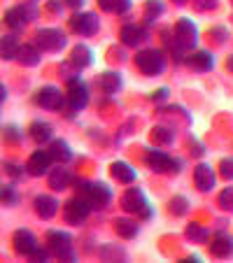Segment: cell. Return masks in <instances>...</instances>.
<instances>
[{"mask_svg": "<svg viewBox=\"0 0 233 263\" xmlns=\"http://www.w3.org/2000/svg\"><path fill=\"white\" fill-rule=\"evenodd\" d=\"M135 68L147 77H156L166 70V54L159 49H142L135 54Z\"/></svg>", "mask_w": 233, "mask_h": 263, "instance_id": "obj_1", "label": "cell"}, {"mask_svg": "<svg viewBox=\"0 0 233 263\" xmlns=\"http://www.w3.org/2000/svg\"><path fill=\"white\" fill-rule=\"evenodd\" d=\"M47 247H49L51 256H56L59 261H75L73 238L65 231H49L47 233Z\"/></svg>", "mask_w": 233, "mask_h": 263, "instance_id": "obj_2", "label": "cell"}, {"mask_svg": "<svg viewBox=\"0 0 233 263\" xmlns=\"http://www.w3.org/2000/svg\"><path fill=\"white\" fill-rule=\"evenodd\" d=\"M145 161L154 173H180V170H184V161L168 156L164 149H149Z\"/></svg>", "mask_w": 233, "mask_h": 263, "instance_id": "obj_3", "label": "cell"}, {"mask_svg": "<svg viewBox=\"0 0 233 263\" xmlns=\"http://www.w3.org/2000/svg\"><path fill=\"white\" fill-rule=\"evenodd\" d=\"M38 19V7H35V0H28L24 5H16L12 10L5 12V24L14 30H21L26 24Z\"/></svg>", "mask_w": 233, "mask_h": 263, "instance_id": "obj_4", "label": "cell"}, {"mask_svg": "<svg viewBox=\"0 0 233 263\" xmlns=\"http://www.w3.org/2000/svg\"><path fill=\"white\" fill-rule=\"evenodd\" d=\"M77 194L84 196V198L91 203V208H96V210L110 205V200H112V189L103 182H84Z\"/></svg>", "mask_w": 233, "mask_h": 263, "instance_id": "obj_5", "label": "cell"}, {"mask_svg": "<svg viewBox=\"0 0 233 263\" xmlns=\"http://www.w3.org/2000/svg\"><path fill=\"white\" fill-rule=\"evenodd\" d=\"M68 24H70V30L82 35V37H91L100 28V19L96 12H77V14H73L68 19Z\"/></svg>", "mask_w": 233, "mask_h": 263, "instance_id": "obj_6", "label": "cell"}, {"mask_svg": "<svg viewBox=\"0 0 233 263\" xmlns=\"http://www.w3.org/2000/svg\"><path fill=\"white\" fill-rule=\"evenodd\" d=\"M35 45L40 47L42 51L56 54V51H61L65 45H68V37H65V33L59 28H40L35 33Z\"/></svg>", "mask_w": 233, "mask_h": 263, "instance_id": "obj_7", "label": "cell"}, {"mask_svg": "<svg viewBox=\"0 0 233 263\" xmlns=\"http://www.w3.org/2000/svg\"><path fill=\"white\" fill-rule=\"evenodd\" d=\"M91 203L84 198L82 194H77L75 198H70L68 203H65V212H63V217H65V221L68 223H73V226H80V223H84V219L89 217V212H91Z\"/></svg>", "mask_w": 233, "mask_h": 263, "instance_id": "obj_8", "label": "cell"}, {"mask_svg": "<svg viewBox=\"0 0 233 263\" xmlns=\"http://www.w3.org/2000/svg\"><path fill=\"white\" fill-rule=\"evenodd\" d=\"M65 93L59 89V86H42L38 93H35V103L40 105L42 109H51V112H56V109H63L65 107Z\"/></svg>", "mask_w": 233, "mask_h": 263, "instance_id": "obj_9", "label": "cell"}, {"mask_svg": "<svg viewBox=\"0 0 233 263\" xmlns=\"http://www.w3.org/2000/svg\"><path fill=\"white\" fill-rule=\"evenodd\" d=\"M65 98H68V109H82L89 105V98H91V89L89 84H84V82H70L68 84V93H65Z\"/></svg>", "mask_w": 233, "mask_h": 263, "instance_id": "obj_10", "label": "cell"}, {"mask_svg": "<svg viewBox=\"0 0 233 263\" xmlns=\"http://www.w3.org/2000/svg\"><path fill=\"white\" fill-rule=\"evenodd\" d=\"M173 33H175V40H177V45L182 47V49H193V47H196V40H199V30H196L193 21L180 19L177 24H175Z\"/></svg>", "mask_w": 233, "mask_h": 263, "instance_id": "obj_11", "label": "cell"}, {"mask_svg": "<svg viewBox=\"0 0 233 263\" xmlns=\"http://www.w3.org/2000/svg\"><path fill=\"white\" fill-rule=\"evenodd\" d=\"M12 245H14V252L21 256H30V254L38 249V238H35L33 231L28 229H19L12 235Z\"/></svg>", "mask_w": 233, "mask_h": 263, "instance_id": "obj_12", "label": "cell"}, {"mask_svg": "<svg viewBox=\"0 0 233 263\" xmlns=\"http://www.w3.org/2000/svg\"><path fill=\"white\" fill-rule=\"evenodd\" d=\"M51 170V156L49 152H33L26 163V173L33 175V177H45Z\"/></svg>", "mask_w": 233, "mask_h": 263, "instance_id": "obj_13", "label": "cell"}, {"mask_svg": "<svg viewBox=\"0 0 233 263\" xmlns=\"http://www.w3.org/2000/svg\"><path fill=\"white\" fill-rule=\"evenodd\" d=\"M145 205H147V198H145V194L138 186H131V189H126L124 194H121V208H124V212L140 214V210H142Z\"/></svg>", "mask_w": 233, "mask_h": 263, "instance_id": "obj_14", "label": "cell"}, {"mask_svg": "<svg viewBox=\"0 0 233 263\" xmlns=\"http://www.w3.org/2000/svg\"><path fill=\"white\" fill-rule=\"evenodd\" d=\"M33 208H35V212H38L40 219H54L56 212H59V200L49 194H42L33 200Z\"/></svg>", "mask_w": 233, "mask_h": 263, "instance_id": "obj_15", "label": "cell"}, {"mask_svg": "<svg viewBox=\"0 0 233 263\" xmlns=\"http://www.w3.org/2000/svg\"><path fill=\"white\" fill-rule=\"evenodd\" d=\"M193 182H196V189L199 191H212L214 186V173L212 168H210L208 163H199L196 168H193Z\"/></svg>", "mask_w": 233, "mask_h": 263, "instance_id": "obj_16", "label": "cell"}, {"mask_svg": "<svg viewBox=\"0 0 233 263\" xmlns=\"http://www.w3.org/2000/svg\"><path fill=\"white\" fill-rule=\"evenodd\" d=\"M112 226H114V233L119 235L121 240H133L140 231V223L131 217H117L112 221Z\"/></svg>", "mask_w": 233, "mask_h": 263, "instance_id": "obj_17", "label": "cell"}, {"mask_svg": "<svg viewBox=\"0 0 233 263\" xmlns=\"http://www.w3.org/2000/svg\"><path fill=\"white\" fill-rule=\"evenodd\" d=\"M98 84H100V89H103V93L114 96V93H119L124 80H121V74L117 72V70H105V72L98 77Z\"/></svg>", "mask_w": 233, "mask_h": 263, "instance_id": "obj_18", "label": "cell"}, {"mask_svg": "<svg viewBox=\"0 0 233 263\" xmlns=\"http://www.w3.org/2000/svg\"><path fill=\"white\" fill-rule=\"evenodd\" d=\"M210 252L217 258H228L233 256V238L226 233H217V238L210 242Z\"/></svg>", "mask_w": 233, "mask_h": 263, "instance_id": "obj_19", "label": "cell"}, {"mask_svg": "<svg viewBox=\"0 0 233 263\" xmlns=\"http://www.w3.org/2000/svg\"><path fill=\"white\" fill-rule=\"evenodd\" d=\"M142 37H147V30L140 28V26L126 24L124 28L119 30V40H121V45H126V47H138L140 42H142Z\"/></svg>", "mask_w": 233, "mask_h": 263, "instance_id": "obj_20", "label": "cell"}, {"mask_svg": "<svg viewBox=\"0 0 233 263\" xmlns=\"http://www.w3.org/2000/svg\"><path fill=\"white\" fill-rule=\"evenodd\" d=\"M47 182H49V186L54 191H65L70 186V173H68V168H63V163L56 165V168H51L49 175H47Z\"/></svg>", "mask_w": 233, "mask_h": 263, "instance_id": "obj_21", "label": "cell"}, {"mask_svg": "<svg viewBox=\"0 0 233 263\" xmlns=\"http://www.w3.org/2000/svg\"><path fill=\"white\" fill-rule=\"evenodd\" d=\"M47 152H49L51 161H56V163H68L73 159V149H70V144L65 140H51Z\"/></svg>", "mask_w": 233, "mask_h": 263, "instance_id": "obj_22", "label": "cell"}, {"mask_svg": "<svg viewBox=\"0 0 233 263\" xmlns=\"http://www.w3.org/2000/svg\"><path fill=\"white\" fill-rule=\"evenodd\" d=\"M110 173H112V177L121 184L135 182V170H133V165L126 163V161H114V163L110 165Z\"/></svg>", "mask_w": 233, "mask_h": 263, "instance_id": "obj_23", "label": "cell"}, {"mask_svg": "<svg viewBox=\"0 0 233 263\" xmlns=\"http://www.w3.org/2000/svg\"><path fill=\"white\" fill-rule=\"evenodd\" d=\"M28 135L35 140L38 144H49L51 135H54V128H51L47 121H33L28 128Z\"/></svg>", "mask_w": 233, "mask_h": 263, "instance_id": "obj_24", "label": "cell"}, {"mask_svg": "<svg viewBox=\"0 0 233 263\" xmlns=\"http://www.w3.org/2000/svg\"><path fill=\"white\" fill-rule=\"evenodd\" d=\"M187 63L191 65L193 70H199V72H210V70H212V65H214V59H212V54H210V51L201 49V51H196V54L189 56Z\"/></svg>", "mask_w": 233, "mask_h": 263, "instance_id": "obj_25", "label": "cell"}, {"mask_svg": "<svg viewBox=\"0 0 233 263\" xmlns=\"http://www.w3.org/2000/svg\"><path fill=\"white\" fill-rule=\"evenodd\" d=\"M70 61H73L77 68H89V65L94 63V51L86 45H75L73 49H70Z\"/></svg>", "mask_w": 233, "mask_h": 263, "instance_id": "obj_26", "label": "cell"}, {"mask_svg": "<svg viewBox=\"0 0 233 263\" xmlns=\"http://www.w3.org/2000/svg\"><path fill=\"white\" fill-rule=\"evenodd\" d=\"M40 51L42 49L38 45H21L16 61H19L21 65H26V68H33V65L40 63Z\"/></svg>", "mask_w": 233, "mask_h": 263, "instance_id": "obj_27", "label": "cell"}, {"mask_svg": "<svg viewBox=\"0 0 233 263\" xmlns=\"http://www.w3.org/2000/svg\"><path fill=\"white\" fill-rule=\"evenodd\" d=\"M98 7L110 14H126L131 10V0H98Z\"/></svg>", "mask_w": 233, "mask_h": 263, "instance_id": "obj_28", "label": "cell"}, {"mask_svg": "<svg viewBox=\"0 0 233 263\" xmlns=\"http://www.w3.org/2000/svg\"><path fill=\"white\" fill-rule=\"evenodd\" d=\"M184 235H187V240L189 242H196V245H201V242H208V238H210V233H208V229L205 226H201V223H196V221H191L187 226V231H184Z\"/></svg>", "mask_w": 233, "mask_h": 263, "instance_id": "obj_29", "label": "cell"}, {"mask_svg": "<svg viewBox=\"0 0 233 263\" xmlns=\"http://www.w3.org/2000/svg\"><path fill=\"white\" fill-rule=\"evenodd\" d=\"M175 135H173V128H168V126H154L152 128V142L159 144V147H168V144H173Z\"/></svg>", "mask_w": 233, "mask_h": 263, "instance_id": "obj_30", "label": "cell"}, {"mask_svg": "<svg viewBox=\"0 0 233 263\" xmlns=\"http://www.w3.org/2000/svg\"><path fill=\"white\" fill-rule=\"evenodd\" d=\"M19 49H21V45L16 42V37L14 35H5L3 37V59H16L19 56Z\"/></svg>", "mask_w": 233, "mask_h": 263, "instance_id": "obj_31", "label": "cell"}, {"mask_svg": "<svg viewBox=\"0 0 233 263\" xmlns=\"http://www.w3.org/2000/svg\"><path fill=\"white\" fill-rule=\"evenodd\" d=\"M100 256L107 258V261H126V249L117 247V245H105L100 249Z\"/></svg>", "mask_w": 233, "mask_h": 263, "instance_id": "obj_32", "label": "cell"}, {"mask_svg": "<svg viewBox=\"0 0 233 263\" xmlns=\"http://www.w3.org/2000/svg\"><path fill=\"white\" fill-rule=\"evenodd\" d=\"M168 212L175 214V217H182V214H187L189 212V200L184 198V196H175V198H170Z\"/></svg>", "mask_w": 233, "mask_h": 263, "instance_id": "obj_33", "label": "cell"}, {"mask_svg": "<svg viewBox=\"0 0 233 263\" xmlns=\"http://www.w3.org/2000/svg\"><path fill=\"white\" fill-rule=\"evenodd\" d=\"M164 0H147V5H145V14H147V24H152L156 16L164 14Z\"/></svg>", "mask_w": 233, "mask_h": 263, "instance_id": "obj_34", "label": "cell"}, {"mask_svg": "<svg viewBox=\"0 0 233 263\" xmlns=\"http://www.w3.org/2000/svg\"><path fill=\"white\" fill-rule=\"evenodd\" d=\"M80 70L82 68H77L73 61H68V63L61 65V77H63L68 84H70V82H77V80H80Z\"/></svg>", "mask_w": 233, "mask_h": 263, "instance_id": "obj_35", "label": "cell"}, {"mask_svg": "<svg viewBox=\"0 0 233 263\" xmlns=\"http://www.w3.org/2000/svg\"><path fill=\"white\" fill-rule=\"evenodd\" d=\"M3 205H5V208L19 205V194H16V189L12 184H5V186H3Z\"/></svg>", "mask_w": 233, "mask_h": 263, "instance_id": "obj_36", "label": "cell"}, {"mask_svg": "<svg viewBox=\"0 0 233 263\" xmlns=\"http://www.w3.org/2000/svg\"><path fill=\"white\" fill-rule=\"evenodd\" d=\"M219 205L228 212H233V186H226V189L219 194Z\"/></svg>", "mask_w": 233, "mask_h": 263, "instance_id": "obj_37", "label": "cell"}, {"mask_svg": "<svg viewBox=\"0 0 233 263\" xmlns=\"http://www.w3.org/2000/svg\"><path fill=\"white\" fill-rule=\"evenodd\" d=\"M210 35H212V40L217 42V45H224V42L228 40V30L224 28V26H214V28L210 30Z\"/></svg>", "mask_w": 233, "mask_h": 263, "instance_id": "obj_38", "label": "cell"}, {"mask_svg": "<svg viewBox=\"0 0 233 263\" xmlns=\"http://www.w3.org/2000/svg\"><path fill=\"white\" fill-rule=\"evenodd\" d=\"M219 175L224 179H233V159H224L219 163Z\"/></svg>", "mask_w": 233, "mask_h": 263, "instance_id": "obj_39", "label": "cell"}, {"mask_svg": "<svg viewBox=\"0 0 233 263\" xmlns=\"http://www.w3.org/2000/svg\"><path fill=\"white\" fill-rule=\"evenodd\" d=\"M219 5V0H193V7L199 12H210Z\"/></svg>", "mask_w": 233, "mask_h": 263, "instance_id": "obj_40", "label": "cell"}, {"mask_svg": "<svg viewBox=\"0 0 233 263\" xmlns=\"http://www.w3.org/2000/svg\"><path fill=\"white\" fill-rule=\"evenodd\" d=\"M5 138L10 140V142H19L21 140V130H19V126H5Z\"/></svg>", "mask_w": 233, "mask_h": 263, "instance_id": "obj_41", "label": "cell"}, {"mask_svg": "<svg viewBox=\"0 0 233 263\" xmlns=\"http://www.w3.org/2000/svg\"><path fill=\"white\" fill-rule=\"evenodd\" d=\"M5 173L10 175V177L19 179L21 175H24V170H21V165H16V163H5Z\"/></svg>", "mask_w": 233, "mask_h": 263, "instance_id": "obj_42", "label": "cell"}, {"mask_svg": "<svg viewBox=\"0 0 233 263\" xmlns=\"http://www.w3.org/2000/svg\"><path fill=\"white\" fill-rule=\"evenodd\" d=\"M49 247H47V249H35V252L33 254H30V261H47V258H49Z\"/></svg>", "mask_w": 233, "mask_h": 263, "instance_id": "obj_43", "label": "cell"}, {"mask_svg": "<svg viewBox=\"0 0 233 263\" xmlns=\"http://www.w3.org/2000/svg\"><path fill=\"white\" fill-rule=\"evenodd\" d=\"M168 96H170V91L164 86V89H156V91H154L152 100H154V103H161V100H168Z\"/></svg>", "mask_w": 233, "mask_h": 263, "instance_id": "obj_44", "label": "cell"}, {"mask_svg": "<svg viewBox=\"0 0 233 263\" xmlns=\"http://www.w3.org/2000/svg\"><path fill=\"white\" fill-rule=\"evenodd\" d=\"M47 10L54 12V14H59V12L63 10V5H61V3H56V0H49V3H47Z\"/></svg>", "mask_w": 233, "mask_h": 263, "instance_id": "obj_45", "label": "cell"}, {"mask_svg": "<svg viewBox=\"0 0 233 263\" xmlns=\"http://www.w3.org/2000/svg\"><path fill=\"white\" fill-rule=\"evenodd\" d=\"M63 3L70 7V10H80V7L84 5V0H63Z\"/></svg>", "mask_w": 233, "mask_h": 263, "instance_id": "obj_46", "label": "cell"}, {"mask_svg": "<svg viewBox=\"0 0 233 263\" xmlns=\"http://www.w3.org/2000/svg\"><path fill=\"white\" fill-rule=\"evenodd\" d=\"M140 217H142V219H152V217H154V212H152V208H149V203L145 205L142 210H140Z\"/></svg>", "mask_w": 233, "mask_h": 263, "instance_id": "obj_47", "label": "cell"}, {"mask_svg": "<svg viewBox=\"0 0 233 263\" xmlns=\"http://www.w3.org/2000/svg\"><path fill=\"white\" fill-rule=\"evenodd\" d=\"M191 152H193V154H196V156H199V154H203V152H205V147H203V144H199V142H193L191 144Z\"/></svg>", "mask_w": 233, "mask_h": 263, "instance_id": "obj_48", "label": "cell"}, {"mask_svg": "<svg viewBox=\"0 0 233 263\" xmlns=\"http://www.w3.org/2000/svg\"><path fill=\"white\" fill-rule=\"evenodd\" d=\"M184 261H187V263H199L201 258H199V256H187V258H184Z\"/></svg>", "mask_w": 233, "mask_h": 263, "instance_id": "obj_49", "label": "cell"}, {"mask_svg": "<svg viewBox=\"0 0 233 263\" xmlns=\"http://www.w3.org/2000/svg\"><path fill=\"white\" fill-rule=\"evenodd\" d=\"M0 98H3V100L7 98V86H0Z\"/></svg>", "mask_w": 233, "mask_h": 263, "instance_id": "obj_50", "label": "cell"}, {"mask_svg": "<svg viewBox=\"0 0 233 263\" xmlns=\"http://www.w3.org/2000/svg\"><path fill=\"white\" fill-rule=\"evenodd\" d=\"M226 68H228V70H231V72H233V54L228 56V61H226Z\"/></svg>", "mask_w": 233, "mask_h": 263, "instance_id": "obj_51", "label": "cell"}, {"mask_svg": "<svg viewBox=\"0 0 233 263\" xmlns=\"http://www.w3.org/2000/svg\"><path fill=\"white\" fill-rule=\"evenodd\" d=\"M173 3H175V5H187L189 0H173Z\"/></svg>", "mask_w": 233, "mask_h": 263, "instance_id": "obj_52", "label": "cell"}]
</instances>
